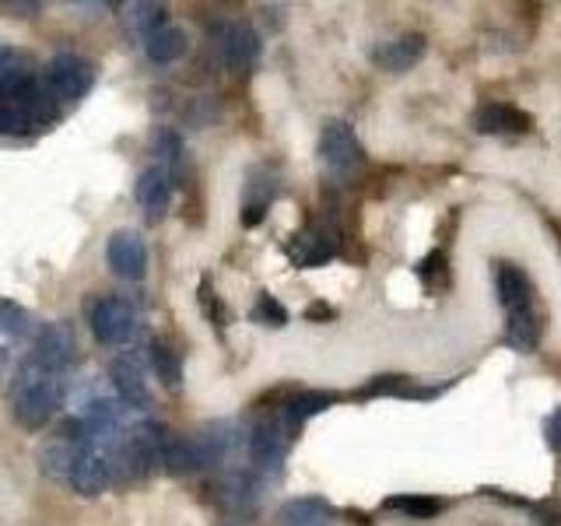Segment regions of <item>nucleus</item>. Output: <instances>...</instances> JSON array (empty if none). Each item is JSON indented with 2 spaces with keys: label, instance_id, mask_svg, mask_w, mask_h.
<instances>
[{
  "label": "nucleus",
  "instance_id": "obj_31",
  "mask_svg": "<svg viewBox=\"0 0 561 526\" xmlns=\"http://www.w3.org/2000/svg\"><path fill=\"white\" fill-rule=\"evenodd\" d=\"M543 432H548V446L554 453H561V408L548 418V425H543Z\"/></svg>",
  "mask_w": 561,
  "mask_h": 526
},
{
  "label": "nucleus",
  "instance_id": "obj_8",
  "mask_svg": "<svg viewBox=\"0 0 561 526\" xmlns=\"http://www.w3.org/2000/svg\"><path fill=\"white\" fill-rule=\"evenodd\" d=\"M105 256H110L113 274L123 277V281H140V277H145V271H148L145 239H140L137 232H130V228H123V232H113Z\"/></svg>",
  "mask_w": 561,
  "mask_h": 526
},
{
  "label": "nucleus",
  "instance_id": "obj_23",
  "mask_svg": "<svg viewBox=\"0 0 561 526\" xmlns=\"http://www.w3.org/2000/svg\"><path fill=\"white\" fill-rule=\"evenodd\" d=\"M333 403H337V393H298L285 403L280 418H285V425L295 432L302 421H309L312 414H323L327 408H333Z\"/></svg>",
  "mask_w": 561,
  "mask_h": 526
},
{
  "label": "nucleus",
  "instance_id": "obj_6",
  "mask_svg": "<svg viewBox=\"0 0 561 526\" xmlns=\"http://www.w3.org/2000/svg\"><path fill=\"white\" fill-rule=\"evenodd\" d=\"M288 438H291V428L285 425V418H280V414L263 418L260 425L253 428V435H250V460H253V467L263 470V473H277L280 464H285Z\"/></svg>",
  "mask_w": 561,
  "mask_h": 526
},
{
  "label": "nucleus",
  "instance_id": "obj_12",
  "mask_svg": "<svg viewBox=\"0 0 561 526\" xmlns=\"http://www.w3.org/2000/svg\"><path fill=\"white\" fill-rule=\"evenodd\" d=\"M288 253L298 267H320V263H327L333 253H337V232L327 225H312L302 236H295Z\"/></svg>",
  "mask_w": 561,
  "mask_h": 526
},
{
  "label": "nucleus",
  "instance_id": "obj_30",
  "mask_svg": "<svg viewBox=\"0 0 561 526\" xmlns=\"http://www.w3.org/2000/svg\"><path fill=\"white\" fill-rule=\"evenodd\" d=\"M180 134H175V130H158V151H162V158H165V162H175V158H180Z\"/></svg>",
  "mask_w": 561,
  "mask_h": 526
},
{
  "label": "nucleus",
  "instance_id": "obj_22",
  "mask_svg": "<svg viewBox=\"0 0 561 526\" xmlns=\"http://www.w3.org/2000/svg\"><path fill=\"white\" fill-rule=\"evenodd\" d=\"M508 323H505V344L516 347V351H534L540 341V323H537V312L534 306L516 309V312H505Z\"/></svg>",
  "mask_w": 561,
  "mask_h": 526
},
{
  "label": "nucleus",
  "instance_id": "obj_3",
  "mask_svg": "<svg viewBox=\"0 0 561 526\" xmlns=\"http://www.w3.org/2000/svg\"><path fill=\"white\" fill-rule=\"evenodd\" d=\"M92 64L78 53H57L46 67H43V88L49 92L53 102H75L81 99L88 88H92Z\"/></svg>",
  "mask_w": 561,
  "mask_h": 526
},
{
  "label": "nucleus",
  "instance_id": "obj_19",
  "mask_svg": "<svg viewBox=\"0 0 561 526\" xmlns=\"http://www.w3.org/2000/svg\"><path fill=\"white\" fill-rule=\"evenodd\" d=\"M186 32L180 25H158L148 39H145V53L154 60V64H175V60H183L186 57Z\"/></svg>",
  "mask_w": 561,
  "mask_h": 526
},
{
  "label": "nucleus",
  "instance_id": "obj_7",
  "mask_svg": "<svg viewBox=\"0 0 561 526\" xmlns=\"http://www.w3.org/2000/svg\"><path fill=\"white\" fill-rule=\"evenodd\" d=\"M28 358L35 365H43L46 373L64 376L70 358H75V338H70V330L64 323H46V327H39V333H35Z\"/></svg>",
  "mask_w": 561,
  "mask_h": 526
},
{
  "label": "nucleus",
  "instance_id": "obj_18",
  "mask_svg": "<svg viewBox=\"0 0 561 526\" xmlns=\"http://www.w3.org/2000/svg\"><path fill=\"white\" fill-rule=\"evenodd\" d=\"M280 526H330L333 523V505L327 499H291L280 505L277 513Z\"/></svg>",
  "mask_w": 561,
  "mask_h": 526
},
{
  "label": "nucleus",
  "instance_id": "obj_17",
  "mask_svg": "<svg viewBox=\"0 0 561 526\" xmlns=\"http://www.w3.org/2000/svg\"><path fill=\"white\" fill-rule=\"evenodd\" d=\"M218 491V502L225 508H232V513H253L256 508V499H260V484L250 470H232L225 473V478L215 484Z\"/></svg>",
  "mask_w": 561,
  "mask_h": 526
},
{
  "label": "nucleus",
  "instance_id": "obj_26",
  "mask_svg": "<svg viewBox=\"0 0 561 526\" xmlns=\"http://www.w3.org/2000/svg\"><path fill=\"white\" fill-rule=\"evenodd\" d=\"M0 330L11 333V338H28V333H32V316L22 306L4 302V298H0Z\"/></svg>",
  "mask_w": 561,
  "mask_h": 526
},
{
  "label": "nucleus",
  "instance_id": "obj_9",
  "mask_svg": "<svg viewBox=\"0 0 561 526\" xmlns=\"http://www.w3.org/2000/svg\"><path fill=\"white\" fill-rule=\"evenodd\" d=\"M134 197L140 204V210L148 215V221H162L165 210H169V201H172V180L162 165H151L137 175V190Z\"/></svg>",
  "mask_w": 561,
  "mask_h": 526
},
{
  "label": "nucleus",
  "instance_id": "obj_15",
  "mask_svg": "<svg viewBox=\"0 0 561 526\" xmlns=\"http://www.w3.org/2000/svg\"><path fill=\"white\" fill-rule=\"evenodd\" d=\"M113 481V464L110 456L102 449H81L78 464H75V473H70V484L81 495H102L105 488Z\"/></svg>",
  "mask_w": 561,
  "mask_h": 526
},
{
  "label": "nucleus",
  "instance_id": "obj_1",
  "mask_svg": "<svg viewBox=\"0 0 561 526\" xmlns=\"http://www.w3.org/2000/svg\"><path fill=\"white\" fill-rule=\"evenodd\" d=\"M60 393H64V382L57 373H46L43 365H35L32 358L22 362L18 376L11 382V403H14V421L22 428L35 432L53 421L60 408Z\"/></svg>",
  "mask_w": 561,
  "mask_h": 526
},
{
  "label": "nucleus",
  "instance_id": "obj_5",
  "mask_svg": "<svg viewBox=\"0 0 561 526\" xmlns=\"http://www.w3.org/2000/svg\"><path fill=\"white\" fill-rule=\"evenodd\" d=\"M320 162L333 175H347L355 165H362V145L355 130L344 119H327L320 130Z\"/></svg>",
  "mask_w": 561,
  "mask_h": 526
},
{
  "label": "nucleus",
  "instance_id": "obj_14",
  "mask_svg": "<svg viewBox=\"0 0 561 526\" xmlns=\"http://www.w3.org/2000/svg\"><path fill=\"white\" fill-rule=\"evenodd\" d=\"M110 379H113V390L123 403H130V408H148L151 403L145 373H140V365L130 355H116L110 362Z\"/></svg>",
  "mask_w": 561,
  "mask_h": 526
},
{
  "label": "nucleus",
  "instance_id": "obj_27",
  "mask_svg": "<svg viewBox=\"0 0 561 526\" xmlns=\"http://www.w3.org/2000/svg\"><path fill=\"white\" fill-rule=\"evenodd\" d=\"M253 320H256V323H267V327H285V323H288V309L280 306L274 295L263 291V295L256 298V306H253Z\"/></svg>",
  "mask_w": 561,
  "mask_h": 526
},
{
  "label": "nucleus",
  "instance_id": "obj_11",
  "mask_svg": "<svg viewBox=\"0 0 561 526\" xmlns=\"http://www.w3.org/2000/svg\"><path fill=\"white\" fill-rule=\"evenodd\" d=\"M473 127L478 134H526L534 127V116L508 102H484L473 113Z\"/></svg>",
  "mask_w": 561,
  "mask_h": 526
},
{
  "label": "nucleus",
  "instance_id": "obj_32",
  "mask_svg": "<svg viewBox=\"0 0 561 526\" xmlns=\"http://www.w3.org/2000/svg\"><path fill=\"white\" fill-rule=\"evenodd\" d=\"M306 316H309V320H316V316H327V320H330L333 309H330V306H309V312H306Z\"/></svg>",
  "mask_w": 561,
  "mask_h": 526
},
{
  "label": "nucleus",
  "instance_id": "obj_21",
  "mask_svg": "<svg viewBox=\"0 0 561 526\" xmlns=\"http://www.w3.org/2000/svg\"><path fill=\"white\" fill-rule=\"evenodd\" d=\"M78 456H81V446L78 443H70V438L57 435L53 443L43 446L39 453V464H43V473L53 481H70V473H75V464H78Z\"/></svg>",
  "mask_w": 561,
  "mask_h": 526
},
{
  "label": "nucleus",
  "instance_id": "obj_28",
  "mask_svg": "<svg viewBox=\"0 0 561 526\" xmlns=\"http://www.w3.org/2000/svg\"><path fill=\"white\" fill-rule=\"evenodd\" d=\"M417 277L425 281V288H428V291L443 288V285H446V253H432L428 260H421Z\"/></svg>",
  "mask_w": 561,
  "mask_h": 526
},
{
  "label": "nucleus",
  "instance_id": "obj_20",
  "mask_svg": "<svg viewBox=\"0 0 561 526\" xmlns=\"http://www.w3.org/2000/svg\"><path fill=\"white\" fill-rule=\"evenodd\" d=\"M495 288H499V302L505 312L530 306V281H526V274L513 267V263H499L495 267Z\"/></svg>",
  "mask_w": 561,
  "mask_h": 526
},
{
  "label": "nucleus",
  "instance_id": "obj_13",
  "mask_svg": "<svg viewBox=\"0 0 561 526\" xmlns=\"http://www.w3.org/2000/svg\"><path fill=\"white\" fill-rule=\"evenodd\" d=\"M172 473H197L204 467H215V453L204 443V435H186V438H172L169 449H165V460H162Z\"/></svg>",
  "mask_w": 561,
  "mask_h": 526
},
{
  "label": "nucleus",
  "instance_id": "obj_16",
  "mask_svg": "<svg viewBox=\"0 0 561 526\" xmlns=\"http://www.w3.org/2000/svg\"><path fill=\"white\" fill-rule=\"evenodd\" d=\"M221 57L232 70H245L253 67L256 57H260V35L250 28V25H225L221 28Z\"/></svg>",
  "mask_w": 561,
  "mask_h": 526
},
{
  "label": "nucleus",
  "instance_id": "obj_4",
  "mask_svg": "<svg viewBox=\"0 0 561 526\" xmlns=\"http://www.w3.org/2000/svg\"><path fill=\"white\" fill-rule=\"evenodd\" d=\"M88 320H92V333L102 344H127L137 330V316L127 298L102 295L88 306Z\"/></svg>",
  "mask_w": 561,
  "mask_h": 526
},
{
  "label": "nucleus",
  "instance_id": "obj_29",
  "mask_svg": "<svg viewBox=\"0 0 561 526\" xmlns=\"http://www.w3.org/2000/svg\"><path fill=\"white\" fill-rule=\"evenodd\" d=\"M18 75H28V70L22 67V57H18L11 46H0V84L18 78Z\"/></svg>",
  "mask_w": 561,
  "mask_h": 526
},
{
  "label": "nucleus",
  "instance_id": "obj_24",
  "mask_svg": "<svg viewBox=\"0 0 561 526\" xmlns=\"http://www.w3.org/2000/svg\"><path fill=\"white\" fill-rule=\"evenodd\" d=\"M382 508H390V513H400L408 519H432V516L443 513L446 502L432 499V495H393V499L382 502Z\"/></svg>",
  "mask_w": 561,
  "mask_h": 526
},
{
  "label": "nucleus",
  "instance_id": "obj_2",
  "mask_svg": "<svg viewBox=\"0 0 561 526\" xmlns=\"http://www.w3.org/2000/svg\"><path fill=\"white\" fill-rule=\"evenodd\" d=\"M53 119V99L32 75L0 84V134H28Z\"/></svg>",
  "mask_w": 561,
  "mask_h": 526
},
{
  "label": "nucleus",
  "instance_id": "obj_10",
  "mask_svg": "<svg viewBox=\"0 0 561 526\" xmlns=\"http://www.w3.org/2000/svg\"><path fill=\"white\" fill-rule=\"evenodd\" d=\"M425 49H428L425 35H421V32H403V35H397V39L382 43L373 53V60L382 70H390V75H403V70H411L421 57H425Z\"/></svg>",
  "mask_w": 561,
  "mask_h": 526
},
{
  "label": "nucleus",
  "instance_id": "obj_25",
  "mask_svg": "<svg viewBox=\"0 0 561 526\" xmlns=\"http://www.w3.org/2000/svg\"><path fill=\"white\" fill-rule=\"evenodd\" d=\"M148 358H151V368H154V376L162 379L165 386H180V358H175V351L165 344V341H151V351H148Z\"/></svg>",
  "mask_w": 561,
  "mask_h": 526
}]
</instances>
